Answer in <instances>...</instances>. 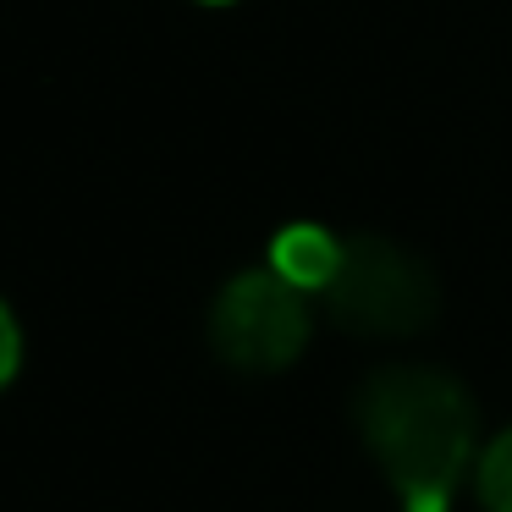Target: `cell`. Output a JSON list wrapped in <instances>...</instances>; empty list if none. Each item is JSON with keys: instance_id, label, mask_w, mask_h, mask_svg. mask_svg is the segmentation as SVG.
<instances>
[{"instance_id": "6da1fadb", "label": "cell", "mask_w": 512, "mask_h": 512, "mask_svg": "<svg viewBox=\"0 0 512 512\" xmlns=\"http://www.w3.org/2000/svg\"><path fill=\"white\" fill-rule=\"evenodd\" d=\"M358 430L408 512H446L479 446V408L446 369L391 364L358 386Z\"/></svg>"}, {"instance_id": "7a4b0ae2", "label": "cell", "mask_w": 512, "mask_h": 512, "mask_svg": "<svg viewBox=\"0 0 512 512\" xmlns=\"http://www.w3.org/2000/svg\"><path fill=\"white\" fill-rule=\"evenodd\" d=\"M325 309L353 336H413L435 320L441 287L413 248L380 232L342 237V265L325 287Z\"/></svg>"}, {"instance_id": "3957f363", "label": "cell", "mask_w": 512, "mask_h": 512, "mask_svg": "<svg viewBox=\"0 0 512 512\" xmlns=\"http://www.w3.org/2000/svg\"><path fill=\"white\" fill-rule=\"evenodd\" d=\"M210 342L243 375H281L309 347V303L276 270H243L215 298Z\"/></svg>"}, {"instance_id": "277c9868", "label": "cell", "mask_w": 512, "mask_h": 512, "mask_svg": "<svg viewBox=\"0 0 512 512\" xmlns=\"http://www.w3.org/2000/svg\"><path fill=\"white\" fill-rule=\"evenodd\" d=\"M336 265H342V237H331L325 226L298 221L270 243V270H276L281 281H292L298 292H325L336 276Z\"/></svg>"}, {"instance_id": "5b68a950", "label": "cell", "mask_w": 512, "mask_h": 512, "mask_svg": "<svg viewBox=\"0 0 512 512\" xmlns=\"http://www.w3.org/2000/svg\"><path fill=\"white\" fill-rule=\"evenodd\" d=\"M479 501L485 512H512V430L479 452Z\"/></svg>"}, {"instance_id": "8992f818", "label": "cell", "mask_w": 512, "mask_h": 512, "mask_svg": "<svg viewBox=\"0 0 512 512\" xmlns=\"http://www.w3.org/2000/svg\"><path fill=\"white\" fill-rule=\"evenodd\" d=\"M17 369H23V331H17L12 309L0 303V391L17 380Z\"/></svg>"}]
</instances>
